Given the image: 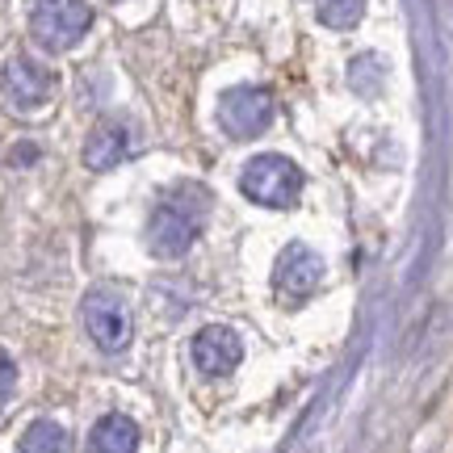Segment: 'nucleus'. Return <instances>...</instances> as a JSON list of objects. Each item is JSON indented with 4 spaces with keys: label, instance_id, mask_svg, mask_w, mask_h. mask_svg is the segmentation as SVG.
I'll use <instances>...</instances> for the list:
<instances>
[{
    "label": "nucleus",
    "instance_id": "f257e3e1",
    "mask_svg": "<svg viewBox=\"0 0 453 453\" xmlns=\"http://www.w3.org/2000/svg\"><path fill=\"white\" fill-rule=\"evenodd\" d=\"M211 214V194L202 185H177L156 202L151 223H147V248L160 260L185 257L194 240L202 235V223Z\"/></svg>",
    "mask_w": 453,
    "mask_h": 453
},
{
    "label": "nucleus",
    "instance_id": "f03ea898",
    "mask_svg": "<svg viewBox=\"0 0 453 453\" xmlns=\"http://www.w3.org/2000/svg\"><path fill=\"white\" fill-rule=\"evenodd\" d=\"M240 189H243V197H248V202H257V206L286 211V206H294L298 194H303V168H298L290 156L265 151V156H257V160L243 164Z\"/></svg>",
    "mask_w": 453,
    "mask_h": 453
},
{
    "label": "nucleus",
    "instance_id": "7ed1b4c3",
    "mask_svg": "<svg viewBox=\"0 0 453 453\" xmlns=\"http://www.w3.org/2000/svg\"><path fill=\"white\" fill-rule=\"evenodd\" d=\"M93 26V9L84 0H34L30 34L47 50H72Z\"/></svg>",
    "mask_w": 453,
    "mask_h": 453
},
{
    "label": "nucleus",
    "instance_id": "20e7f679",
    "mask_svg": "<svg viewBox=\"0 0 453 453\" xmlns=\"http://www.w3.org/2000/svg\"><path fill=\"white\" fill-rule=\"evenodd\" d=\"M55 88H59V76L47 64L30 59V55H13L9 64L0 67V97L9 101L17 113H34L50 105Z\"/></svg>",
    "mask_w": 453,
    "mask_h": 453
},
{
    "label": "nucleus",
    "instance_id": "39448f33",
    "mask_svg": "<svg viewBox=\"0 0 453 453\" xmlns=\"http://www.w3.org/2000/svg\"><path fill=\"white\" fill-rule=\"evenodd\" d=\"M81 324L101 353H122L130 344V307L118 290H93L81 303Z\"/></svg>",
    "mask_w": 453,
    "mask_h": 453
},
{
    "label": "nucleus",
    "instance_id": "423d86ee",
    "mask_svg": "<svg viewBox=\"0 0 453 453\" xmlns=\"http://www.w3.org/2000/svg\"><path fill=\"white\" fill-rule=\"evenodd\" d=\"M277 113V101L269 88L260 84H240V88H226L219 101V122L231 139H257L260 130H269Z\"/></svg>",
    "mask_w": 453,
    "mask_h": 453
},
{
    "label": "nucleus",
    "instance_id": "0eeeda50",
    "mask_svg": "<svg viewBox=\"0 0 453 453\" xmlns=\"http://www.w3.org/2000/svg\"><path fill=\"white\" fill-rule=\"evenodd\" d=\"M324 281V257L307 243H290L273 265V290L281 303H307Z\"/></svg>",
    "mask_w": 453,
    "mask_h": 453
},
{
    "label": "nucleus",
    "instance_id": "6e6552de",
    "mask_svg": "<svg viewBox=\"0 0 453 453\" xmlns=\"http://www.w3.org/2000/svg\"><path fill=\"white\" fill-rule=\"evenodd\" d=\"M194 365L206 378H226V373L240 365V357H243V344L240 336H235V327H226V324H211V327H202L194 336Z\"/></svg>",
    "mask_w": 453,
    "mask_h": 453
},
{
    "label": "nucleus",
    "instance_id": "1a4fd4ad",
    "mask_svg": "<svg viewBox=\"0 0 453 453\" xmlns=\"http://www.w3.org/2000/svg\"><path fill=\"white\" fill-rule=\"evenodd\" d=\"M127 151H130V130L122 127V122H97L93 134L84 139V164H88L93 173L113 168Z\"/></svg>",
    "mask_w": 453,
    "mask_h": 453
},
{
    "label": "nucleus",
    "instance_id": "9d476101",
    "mask_svg": "<svg viewBox=\"0 0 453 453\" xmlns=\"http://www.w3.org/2000/svg\"><path fill=\"white\" fill-rule=\"evenodd\" d=\"M88 449L93 453H139V424L130 420V416H122V411H113V416H105L93 428Z\"/></svg>",
    "mask_w": 453,
    "mask_h": 453
},
{
    "label": "nucleus",
    "instance_id": "9b49d317",
    "mask_svg": "<svg viewBox=\"0 0 453 453\" xmlns=\"http://www.w3.org/2000/svg\"><path fill=\"white\" fill-rule=\"evenodd\" d=\"M17 453H72V433L59 420H34Z\"/></svg>",
    "mask_w": 453,
    "mask_h": 453
},
{
    "label": "nucleus",
    "instance_id": "f8f14e48",
    "mask_svg": "<svg viewBox=\"0 0 453 453\" xmlns=\"http://www.w3.org/2000/svg\"><path fill=\"white\" fill-rule=\"evenodd\" d=\"M315 13L332 30H353L365 13V0H315Z\"/></svg>",
    "mask_w": 453,
    "mask_h": 453
},
{
    "label": "nucleus",
    "instance_id": "ddd939ff",
    "mask_svg": "<svg viewBox=\"0 0 453 453\" xmlns=\"http://www.w3.org/2000/svg\"><path fill=\"white\" fill-rule=\"evenodd\" d=\"M13 390H17V365H13V357L0 349V411L13 399Z\"/></svg>",
    "mask_w": 453,
    "mask_h": 453
}]
</instances>
